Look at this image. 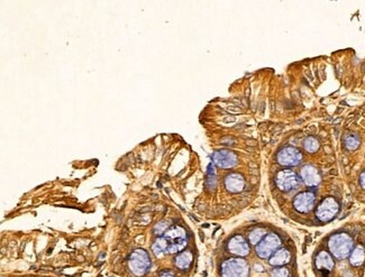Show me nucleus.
Wrapping results in <instances>:
<instances>
[{"label": "nucleus", "instance_id": "f257e3e1", "mask_svg": "<svg viewBox=\"0 0 365 277\" xmlns=\"http://www.w3.org/2000/svg\"><path fill=\"white\" fill-rule=\"evenodd\" d=\"M163 238L167 243L168 254L179 253L186 245V234L181 227H173L172 229L168 230Z\"/></svg>", "mask_w": 365, "mask_h": 277}, {"label": "nucleus", "instance_id": "f03ea898", "mask_svg": "<svg viewBox=\"0 0 365 277\" xmlns=\"http://www.w3.org/2000/svg\"><path fill=\"white\" fill-rule=\"evenodd\" d=\"M352 248H353V240L349 235L337 234L329 239V249H331L334 256L338 259L349 256Z\"/></svg>", "mask_w": 365, "mask_h": 277}, {"label": "nucleus", "instance_id": "7ed1b4c3", "mask_svg": "<svg viewBox=\"0 0 365 277\" xmlns=\"http://www.w3.org/2000/svg\"><path fill=\"white\" fill-rule=\"evenodd\" d=\"M250 267L242 258H230L221 265V277H248Z\"/></svg>", "mask_w": 365, "mask_h": 277}, {"label": "nucleus", "instance_id": "20e7f679", "mask_svg": "<svg viewBox=\"0 0 365 277\" xmlns=\"http://www.w3.org/2000/svg\"><path fill=\"white\" fill-rule=\"evenodd\" d=\"M131 271L134 273L136 276L144 275L149 271L151 266V261L149 254L143 249H137L131 255L130 261H128Z\"/></svg>", "mask_w": 365, "mask_h": 277}, {"label": "nucleus", "instance_id": "39448f33", "mask_svg": "<svg viewBox=\"0 0 365 277\" xmlns=\"http://www.w3.org/2000/svg\"><path fill=\"white\" fill-rule=\"evenodd\" d=\"M280 244H281V241H280L278 235L270 234L256 246V254L263 259L270 258L275 252V249H278Z\"/></svg>", "mask_w": 365, "mask_h": 277}, {"label": "nucleus", "instance_id": "423d86ee", "mask_svg": "<svg viewBox=\"0 0 365 277\" xmlns=\"http://www.w3.org/2000/svg\"><path fill=\"white\" fill-rule=\"evenodd\" d=\"M277 184L280 190L291 191L300 185V180L291 169H283L277 176Z\"/></svg>", "mask_w": 365, "mask_h": 277}, {"label": "nucleus", "instance_id": "0eeeda50", "mask_svg": "<svg viewBox=\"0 0 365 277\" xmlns=\"http://www.w3.org/2000/svg\"><path fill=\"white\" fill-rule=\"evenodd\" d=\"M338 212V203L335 199H325L317 210V217L320 221L327 222L336 216Z\"/></svg>", "mask_w": 365, "mask_h": 277}, {"label": "nucleus", "instance_id": "6e6552de", "mask_svg": "<svg viewBox=\"0 0 365 277\" xmlns=\"http://www.w3.org/2000/svg\"><path fill=\"white\" fill-rule=\"evenodd\" d=\"M301 158L302 155L300 151L293 147H287L278 155V162L284 166H295L301 162Z\"/></svg>", "mask_w": 365, "mask_h": 277}, {"label": "nucleus", "instance_id": "1a4fd4ad", "mask_svg": "<svg viewBox=\"0 0 365 277\" xmlns=\"http://www.w3.org/2000/svg\"><path fill=\"white\" fill-rule=\"evenodd\" d=\"M213 163L220 168H231L237 164V157L229 150H218L212 156Z\"/></svg>", "mask_w": 365, "mask_h": 277}, {"label": "nucleus", "instance_id": "9d476101", "mask_svg": "<svg viewBox=\"0 0 365 277\" xmlns=\"http://www.w3.org/2000/svg\"><path fill=\"white\" fill-rule=\"evenodd\" d=\"M228 250L237 256H246L250 253V246L242 236H235L229 240Z\"/></svg>", "mask_w": 365, "mask_h": 277}, {"label": "nucleus", "instance_id": "9b49d317", "mask_svg": "<svg viewBox=\"0 0 365 277\" xmlns=\"http://www.w3.org/2000/svg\"><path fill=\"white\" fill-rule=\"evenodd\" d=\"M315 203V195L311 192H304L299 195H297L295 200V208L299 212H309L314 207Z\"/></svg>", "mask_w": 365, "mask_h": 277}, {"label": "nucleus", "instance_id": "f8f14e48", "mask_svg": "<svg viewBox=\"0 0 365 277\" xmlns=\"http://www.w3.org/2000/svg\"><path fill=\"white\" fill-rule=\"evenodd\" d=\"M225 186L227 187V190L233 192V193H238V192L243 191L244 186H245V181L239 174L231 173L226 177Z\"/></svg>", "mask_w": 365, "mask_h": 277}, {"label": "nucleus", "instance_id": "ddd939ff", "mask_svg": "<svg viewBox=\"0 0 365 277\" xmlns=\"http://www.w3.org/2000/svg\"><path fill=\"white\" fill-rule=\"evenodd\" d=\"M301 176L304 182L309 186L317 185L320 182V176L317 172V169L313 166H310V165H306L305 167H302Z\"/></svg>", "mask_w": 365, "mask_h": 277}, {"label": "nucleus", "instance_id": "4468645a", "mask_svg": "<svg viewBox=\"0 0 365 277\" xmlns=\"http://www.w3.org/2000/svg\"><path fill=\"white\" fill-rule=\"evenodd\" d=\"M316 267L319 271H332L334 267V262L332 257L329 256V254L326 252L319 253L317 258H316Z\"/></svg>", "mask_w": 365, "mask_h": 277}, {"label": "nucleus", "instance_id": "2eb2a0df", "mask_svg": "<svg viewBox=\"0 0 365 277\" xmlns=\"http://www.w3.org/2000/svg\"><path fill=\"white\" fill-rule=\"evenodd\" d=\"M291 254L287 249H280L270 258V264L273 266H281L290 262Z\"/></svg>", "mask_w": 365, "mask_h": 277}, {"label": "nucleus", "instance_id": "dca6fc26", "mask_svg": "<svg viewBox=\"0 0 365 277\" xmlns=\"http://www.w3.org/2000/svg\"><path fill=\"white\" fill-rule=\"evenodd\" d=\"M192 254H191V252H183L181 253L180 255H178V256L176 257V265L178 268H180V270H188V268L190 267L191 263H192Z\"/></svg>", "mask_w": 365, "mask_h": 277}, {"label": "nucleus", "instance_id": "f3484780", "mask_svg": "<svg viewBox=\"0 0 365 277\" xmlns=\"http://www.w3.org/2000/svg\"><path fill=\"white\" fill-rule=\"evenodd\" d=\"M364 259H365L364 248L359 246V247H356L353 250V253L351 255V264L353 266H360L364 263Z\"/></svg>", "mask_w": 365, "mask_h": 277}, {"label": "nucleus", "instance_id": "a211bd4d", "mask_svg": "<svg viewBox=\"0 0 365 277\" xmlns=\"http://www.w3.org/2000/svg\"><path fill=\"white\" fill-rule=\"evenodd\" d=\"M305 148L307 151H309V153H314V151L317 150L319 148V144L317 139H315L314 137H309L307 138V139L305 140Z\"/></svg>", "mask_w": 365, "mask_h": 277}, {"label": "nucleus", "instance_id": "6ab92c4d", "mask_svg": "<svg viewBox=\"0 0 365 277\" xmlns=\"http://www.w3.org/2000/svg\"><path fill=\"white\" fill-rule=\"evenodd\" d=\"M345 145L350 150H354L359 147L360 145V139L358 136L355 135H350L345 138Z\"/></svg>", "mask_w": 365, "mask_h": 277}, {"label": "nucleus", "instance_id": "aec40b11", "mask_svg": "<svg viewBox=\"0 0 365 277\" xmlns=\"http://www.w3.org/2000/svg\"><path fill=\"white\" fill-rule=\"evenodd\" d=\"M264 235H265V230L264 229H260V228H259V229L253 230L251 232V235H250L251 244L256 245L257 243H260V240L262 239V237H263Z\"/></svg>", "mask_w": 365, "mask_h": 277}, {"label": "nucleus", "instance_id": "412c9836", "mask_svg": "<svg viewBox=\"0 0 365 277\" xmlns=\"http://www.w3.org/2000/svg\"><path fill=\"white\" fill-rule=\"evenodd\" d=\"M361 185L365 189V171L362 173V175H361Z\"/></svg>", "mask_w": 365, "mask_h": 277}, {"label": "nucleus", "instance_id": "4be33fe9", "mask_svg": "<svg viewBox=\"0 0 365 277\" xmlns=\"http://www.w3.org/2000/svg\"><path fill=\"white\" fill-rule=\"evenodd\" d=\"M161 277H175V275H173L172 272L169 271V272H164L163 274L161 275Z\"/></svg>", "mask_w": 365, "mask_h": 277}]
</instances>
